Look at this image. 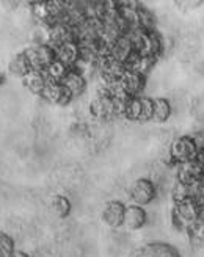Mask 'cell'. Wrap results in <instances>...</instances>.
Segmentation results:
<instances>
[{
    "instance_id": "5bb4252c",
    "label": "cell",
    "mask_w": 204,
    "mask_h": 257,
    "mask_svg": "<svg viewBox=\"0 0 204 257\" xmlns=\"http://www.w3.org/2000/svg\"><path fill=\"white\" fill-rule=\"evenodd\" d=\"M61 83L69 89L72 97H79L85 93V89H86V77L83 74H80L77 69L72 68Z\"/></svg>"
},
{
    "instance_id": "e0dca14e",
    "label": "cell",
    "mask_w": 204,
    "mask_h": 257,
    "mask_svg": "<svg viewBox=\"0 0 204 257\" xmlns=\"http://www.w3.org/2000/svg\"><path fill=\"white\" fill-rule=\"evenodd\" d=\"M71 201L63 195H55L49 201V210L57 218H66L71 213Z\"/></svg>"
},
{
    "instance_id": "f1b7e54d",
    "label": "cell",
    "mask_w": 204,
    "mask_h": 257,
    "mask_svg": "<svg viewBox=\"0 0 204 257\" xmlns=\"http://www.w3.org/2000/svg\"><path fill=\"white\" fill-rule=\"evenodd\" d=\"M199 182H201V184L204 185V173H202V177H201V181H199Z\"/></svg>"
},
{
    "instance_id": "484cf974",
    "label": "cell",
    "mask_w": 204,
    "mask_h": 257,
    "mask_svg": "<svg viewBox=\"0 0 204 257\" xmlns=\"http://www.w3.org/2000/svg\"><path fill=\"white\" fill-rule=\"evenodd\" d=\"M195 160L198 162V165H199L201 168L204 170V151H198V152H196V157H195Z\"/></svg>"
},
{
    "instance_id": "44dd1931",
    "label": "cell",
    "mask_w": 204,
    "mask_h": 257,
    "mask_svg": "<svg viewBox=\"0 0 204 257\" xmlns=\"http://www.w3.org/2000/svg\"><path fill=\"white\" fill-rule=\"evenodd\" d=\"M170 195H171L173 204L185 201L190 198V185H185L179 181H174L171 185V190H170Z\"/></svg>"
},
{
    "instance_id": "277c9868",
    "label": "cell",
    "mask_w": 204,
    "mask_h": 257,
    "mask_svg": "<svg viewBox=\"0 0 204 257\" xmlns=\"http://www.w3.org/2000/svg\"><path fill=\"white\" fill-rule=\"evenodd\" d=\"M33 69L44 71L50 63H54L57 60L55 49L50 47L49 44H41V46H32L25 50Z\"/></svg>"
},
{
    "instance_id": "7a4b0ae2",
    "label": "cell",
    "mask_w": 204,
    "mask_h": 257,
    "mask_svg": "<svg viewBox=\"0 0 204 257\" xmlns=\"http://www.w3.org/2000/svg\"><path fill=\"white\" fill-rule=\"evenodd\" d=\"M196 152L198 149L195 145V140L193 137H188V135L173 140V143L170 145V157L174 162V165L195 160Z\"/></svg>"
},
{
    "instance_id": "f546056e",
    "label": "cell",
    "mask_w": 204,
    "mask_h": 257,
    "mask_svg": "<svg viewBox=\"0 0 204 257\" xmlns=\"http://www.w3.org/2000/svg\"><path fill=\"white\" fill-rule=\"evenodd\" d=\"M0 257H2V255H0Z\"/></svg>"
},
{
    "instance_id": "8992f818",
    "label": "cell",
    "mask_w": 204,
    "mask_h": 257,
    "mask_svg": "<svg viewBox=\"0 0 204 257\" xmlns=\"http://www.w3.org/2000/svg\"><path fill=\"white\" fill-rule=\"evenodd\" d=\"M41 97L46 99L49 104L57 105V107H66L74 99L71 91L63 83H52V82H49V85L46 86Z\"/></svg>"
},
{
    "instance_id": "cb8c5ba5",
    "label": "cell",
    "mask_w": 204,
    "mask_h": 257,
    "mask_svg": "<svg viewBox=\"0 0 204 257\" xmlns=\"http://www.w3.org/2000/svg\"><path fill=\"white\" fill-rule=\"evenodd\" d=\"M190 199L195 201L199 207L204 205V185L199 181L190 185Z\"/></svg>"
},
{
    "instance_id": "ac0fdd59",
    "label": "cell",
    "mask_w": 204,
    "mask_h": 257,
    "mask_svg": "<svg viewBox=\"0 0 204 257\" xmlns=\"http://www.w3.org/2000/svg\"><path fill=\"white\" fill-rule=\"evenodd\" d=\"M69 71H71V68H68L66 64H63L58 60L50 63L49 66L44 69L46 77L49 79V82H52V83H61L63 80H65V77L68 75Z\"/></svg>"
},
{
    "instance_id": "4fadbf2b",
    "label": "cell",
    "mask_w": 204,
    "mask_h": 257,
    "mask_svg": "<svg viewBox=\"0 0 204 257\" xmlns=\"http://www.w3.org/2000/svg\"><path fill=\"white\" fill-rule=\"evenodd\" d=\"M55 55H57L58 61H61L63 64H66L68 68L72 69L79 61L80 46H79V43H75V41L66 43V44L60 46L58 49H55Z\"/></svg>"
},
{
    "instance_id": "83f0119b",
    "label": "cell",
    "mask_w": 204,
    "mask_h": 257,
    "mask_svg": "<svg viewBox=\"0 0 204 257\" xmlns=\"http://www.w3.org/2000/svg\"><path fill=\"white\" fill-rule=\"evenodd\" d=\"M201 248H204V229H202V232H201Z\"/></svg>"
},
{
    "instance_id": "7402d4cb",
    "label": "cell",
    "mask_w": 204,
    "mask_h": 257,
    "mask_svg": "<svg viewBox=\"0 0 204 257\" xmlns=\"http://www.w3.org/2000/svg\"><path fill=\"white\" fill-rule=\"evenodd\" d=\"M15 251H16L15 240H13L8 234L0 232V255H2V257H10Z\"/></svg>"
},
{
    "instance_id": "9c48e42d",
    "label": "cell",
    "mask_w": 204,
    "mask_h": 257,
    "mask_svg": "<svg viewBox=\"0 0 204 257\" xmlns=\"http://www.w3.org/2000/svg\"><path fill=\"white\" fill-rule=\"evenodd\" d=\"M146 220H148V215H146V210L142 207V205H137V204L126 205L123 226L127 230H138V229H142L146 224Z\"/></svg>"
},
{
    "instance_id": "603a6c76",
    "label": "cell",
    "mask_w": 204,
    "mask_h": 257,
    "mask_svg": "<svg viewBox=\"0 0 204 257\" xmlns=\"http://www.w3.org/2000/svg\"><path fill=\"white\" fill-rule=\"evenodd\" d=\"M152 111H154V99L142 96V116H140V122L151 121Z\"/></svg>"
},
{
    "instance_id": "3957f363",
    "label": "cell",
    "mask_w": 204,
    "mask_h": 257,
    "mask_svg": "<svg viewBox=\"0 0 204 257\" xmlns=\"http://www.w3.org/2000/svg\"><path fill=\"white\" fill-rule=\"evenodd\" d=\"M156 196H157V190L151 179L140 177L129 187V198L132 199L134 204L142 205V207L151 204L156 199Z\"/></svg>"
},
{
    "instance_id": "ba28073f",
    "label": "cell",
    "mask_w": 204,
    "mask_h": 257,
    "mask_svg": "<svg viewBox=\"0 0 204 257\" xmlns=\"http://www.w3.org/2000/svg\"><path fill=\"white\" fill-rule=\"evenodd\" d=\"M204 170L198 165L196 160H190L185 163L176 165V181H179L185 185H192L201 181Z\"/></svg>"
},
{
    "instance_id": "5b68a950",
    "label": "cell",
    "mask_w": 204,
    "mask_h": 257,
    "mask_svg": "<svg viewBox=\"0 0 204 257\" xmlns=\"http://www.w3.org/2000/svg\"><path fill=\"white\" fill-rule=\"evenodd\" d=\"M126 205L121 201H109L106 202L104 209L100 212V220L106 226L112 229H118L124 223Z\"/></svg>"
},
{
    "instance_id": "2e32d148",
    "label": "cell",
    "mask_w": 204,
    "mask_h": 257,
    "mask_svg": "<svg viewBox=\"0 0 204 257\" xmlns=\"http://www.w3.org/2000/svg\"><path fill=\"white\" fill-rule=\"evenodd\" d=\"M8 69L13 75L16 77H21V79H24L25 75H27L30 71H33L32 68V63L27 57V54H25V50L21 54H18L16 57H13L10 64H8Z\"/></svg>"
},
{
    "instance_id": "6da1fadb",
    "label": "cell",
    "mask_w": 204,
    "mask_h": 257,
    "mask_svg": "<svg viewBox=\"0 0 204 257\" xmlns=\"http://www.w3.org/2000/svg\"><path fill=\"white\" fill-rule=\"evenodd\" d=\"M198 215H199V205L188 198L185 201L173 204L171 223L177 230H187L190 224H193L198 220Z\"/></svg>"
},
{
    "instance_id": "30bf717a",
    "label": "cell",
    "mask_w": 204,
    "mask_h": 257,
    "mask_svg": "<svg viewBox=\"0 0 204 257\" xmlns=\"http://www.w3.org/2000/svg\"><path fill=\"white\" fill-rule=\"evenodd\" d=\"M120 82H121V86L124 88V91L131 97H138V96H142L143 89H145L146 77L142 75V74H138V72L127 69L124 72V75L121 77Z\"/></svg>"
},
{
    "instance_id": "ffe728a7",
    "label": "cell",
    "mask_w": 204,
    "mask_h": 257,
    "mask_svg": "<svg viewBox=\"0 0 204 257\" xmlns=\"http://www.w3.org/2000/svg\"><path fill=\"white\" fill-rule=\"evenodd\" d=\"M171 114V104L163 97L154 99V111H152V119L154 122H165Z\"/></svg>"
},
{
    "instance_id": "4316f807",
    "label": "cell",
    "mask_w": 204,
    "mask_h": 257,
    "mask_svg": "<svg viewBox=\"0 0 204 257\" xmlns=\"http://www.w3.org/2000/svg\"><path fill=\"white\" fill-rule=\"evenodd\" d=\"M10 257H29V254H25L24 251H18V249H16Z\"/></svg>"
},
{
    "instance_id": "7c38bea8",
    "label": "cell",
    "mask_w": 204,
    "mask_h": 257,
    "mask_svg": "<svg viewBox=\"0 0 204 257\" xmlns=\"http://www.w3.org/2000/svg\"><path fill=\"white\" fill-rule=\"evenodd\" d=\"M22 83H24V86L27 88L30 93L38 94V96H43L46 86L49 85V79L46 77L44 71L33 69V71H30L27 75L24 77Z\"/></svg>"
},
{
    "instance_id": "d6986e66",
    "label": "cell",
    "mask_w": 204,
    "mask_h": 257,
    "mask_svg": "<svg viewBox=\"0 0 204 257\" xmlns=\"http://www.w3.org/2000/svg\"><path fill=\"white\" fill-rule=\"evenodd\" d=\"M121 116L127 121H140V116H142V96L131 97L127 100Z\"/></svg>"
},
{
    "instance_id": "52a82bcc",
    "label": "cell",
    "mask_w": 204,
    "mask_h": 257,
    "mask_svg": "<svg viewBox=\"0 0 204 257\" xmlns=\"http://www.w3.org/2000/svg\"><path fill=\"white\" fill-rule=\"evenodd\" d=\"M134 54H135L134 44L127 35H123L121 38H118L117 41L109 44V58L118 61V63L126 64L127 60H129Z\"/></svg>"
},
{
    "instance_id": "9a60e30c",
    "label": "cell",
    "mask_w": 204,
    "mask_h": 257,
    "mask_svg": "<svg viewBox=\"0 0 204 257\" xmlns=\"http://www.w3.org/2000/svg\"><path fill=\"white\" fill-rule=\"evenodd\" d=\"M156 58H151V57H145V55H140V54H134L129 60L126 63V68L129 71L138 72L142 75H148L151 72V69H154L156 66Z\"/></svg>"
},
{
    "instance_id": "8fae6325",
    "label": "cell",
    "mask_w": 204,
    "mask_h": 257,
    "mask_svg": "<svg viewBox=\"0 0 204 257\" xmlns=\"http://www.w3.org/2000/svg\"><path fill=\"white\" fill-rule=\"evenodd\" d=\"M90 113L96 119H110L117 116L115 104L109 96H96L90 104Z\"/></svg>"
},
{
    "instance_id": "d4e9b609",
    "label": "cell",
    "mask_w": 204,
    "mask_h": 257,
    "mask_svg": "<svg viewBox=\"0 0 204 257\" xmlns=\"http://www.w3.org/2000/svg\"><path fill=\"white\" fill-rule=\"evenodd\" d=\"M193 140H195L196 149L198 151H204V132H199V134L193 135Z\"/></svg>"
}]
</instances>
